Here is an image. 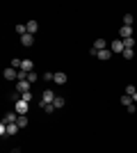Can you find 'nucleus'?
I'll return each mask as SVG.
<instances>
[{"label": "nucleus", "mask_w": 137, "mask_h": 153, "mask_svg": "<svg viewBox=\"0 0 137 153\" xmlns=\"http://www.w3.org/2000/svg\"><path fill=\"white\" fill-rule=\"evenodd\" d=\"M105 48H107V41H105V39H96V44L91 46V55H94V57H96L98 55V51H105Z\"/></svg>", "instance_id": "nucleus-2"}, {"label": "nucleus", "mask_w": 137, "mask_h": 153, "mask_svg": "<svg viewBox=\"0 0 137 153\" xmlns=\"http://www.w3.org/2000/svg\"><path fill=\"white\" fill-rule=\"evenodd\" d=\"M27 110H30V103L27 101H23V98H19V101L14 103V112H16V114H27Z\"/></svg>", "instance_id": "nucleus-1"}, {"label": "nucleus", "mask_w": 137, "mask_h": 153, "mask_svg": "<svg viewBox=\"0 0 137 153\" xmlns=\"http://www.w3.org/2000/svg\"><path fill=\"white\" fill-rule=\"evenodd\" d=\"M44 80H46V82H53V80H55V73L46 71V73H44Z\"/></svg>", "instance_id": "nucleus-20"}, {"label": "nucleus", "mask_w": 137, "mask_h": 153, "mask_svg": "<svg viewBox=\"0 0 137 153\" xmlns=\"http://www.w3.org/2000/svg\"><path fill=\"white\" fill-rule=\"evenodd\" d=\"M21 44H23V46H32L34 44V34H30V32L23 34V37H21Z\"/></svg>", "instance_id": "nucleus-9"}, {"label": "nucleus", "mask_w": 137, "mask_h": 153, "mask_svg": "<svg viewBox=\"0 0 137 153\" xmlns=\"http://www.w3.org/2000/svg\"><path fill=\"white\" fill-rule=\"evenodd\" d=\"M96 57L105 62V59H110V57H112V51H110V48H105V51H98V55H96Z\"/></svg>", "instance_id": "nucleus-10"}, {"label": "nucleus", "mask_w": 137, "mask_h": 153, "mask_svg": "<svg viewBox=\"0 0 137 153\" xmlns=\"http://www.w3.org/2000/svg\"><path fill=\"white\" fill-rule=\"evenodd\" d=\"M119 34H121V39H130V37H133V27H128V25H121Z\"/></svg>", "instance_id": "nucleus-8"}, {"label": "nucleus", "mask_w": 137, "mask_h": 153, "mask_svg": "<svg viewBox=\"0 0 137 153\" xmlns=\"http://www.w3.org/2000/svg\"><path fill=\"white\" fill-rule=\"evenodd\" d=\"M133 103H135V105H137V94H135V96H133Z\"/></svg>", "instance_id": "nucleus-29"}, {"label": "nucleus", "mask_w": 137, "mask_h": 153, "mask_svg": "<svg viewBox=\"0 0 137 153\" xmlns=\"http://www.w3.org/2000/svg\"><path fill=\"white\" fill-rule=\"evenodd\" d=\"M126 94H128V96H135V94H137L135 85H128V87H126Z\"/></svg>", "instance_id": "nucleus-22"}, {"label": "nucleus", "mask_w": 137, "mask_h": 153, "mask_svg": "<svg viewBox=\"0 0 137 153\" xmlns=\"http://www.w3.org/2000/svg\"><path fill=\"white\" fill-rule=\"evenodd\" d=\"M66 80H69V78H66V73H64V71H57V73H55V80H53V82H55V85H64Z\"/></svg>", "instance_id": "nucleus-7"}, {"label": "nucleus", "mask_w": 137, "mask_h": 153, "mask_svg": "<svg viewBox=\"0 0 137 153\" xmlns=\"http://www.w3.org/2000/svg\"><path fill=\"white\" fill-rule=\"evenodd\" d=\"M121 103H124L126 108H130V105H133V96H128V94H126V96H121Z\"/></svg>", "instance_id": "nucleus-17"}, {"label": "nucleus", "mask_w": 137, "mask_h": 153, "mask_svg": "<svg viewBox=\"0 0 137 153\" xmlns=\"http://www.w3.org/2000/svg\"><path fill=\"white\" fill-rule=\"evenodd\" d=\"M55 98H57V96H55V91H53V89H44V94H41V103L48 105V103H53Z\"/></svg>", "instance_id": "nucleus-3"}, {"label": "nucleus", "mask_w": 137, "mask_h": 153, "mask_svg": "<svg viewBox=\"0 0 137 153\" xmlns=\"http://www.w3.org/2000/svg\"><path fill=\"white\" fill-rule=\"evenodd\" d=\"M19 117L21 114H16V112H9V114H5V123H16V121H19Z\"/></svg>", "instance_id": "nucleus-11"}, {"label": "nucleus", "mask_w": 137, "mask_h": 153, "mask_svg": "<svg viewBox=\"0 0 137 153\" xmlns=\"http://www.w3.org/2000/svg\"><path fill=\"white\" fill-rule=\"evenodd\" d=\"M16 123H19V128H25V126H27V117H25V114L19 117V121H16Z\"/></svg>", "instance_id": "nucleus-19"}, {"label": "nucleus", "mask_w": 137, "mask_h": 153, "mask_svg": "<svg viewBox=\"0 0 137 153\" xmlns=\"http://www.w3.org/2000/svg\"><path fill=\"white\" fill-rule=\"evenodd\" d=\"M30 87H32V85L27 82V80H21V82H16V91H19L21 96L27 94V91H30Z\"/></svg>", "instance_id": "nucleus-4"}, {"label": "nucleus", "mask_w": 137, "mask_h": 153, "mask_svg": "<svg viewBox=\"0 0 137 153\" xmlns=\"http://www.w3.org/2000/svg\"><path fill=\"white\" fill-rule=\"evenodd\" d=\"M0 135H5V137H7V123L5 121L0 123Z\"/></svg>", "instance_id": "nucleus-26"}, {"label": "nucleus", "mask_w": 137, "mask_h": 153, "mask_svg": "<svg viewBox=\"0 0 137 153\" xmlns=\"http://www.w3.org/2000/svg\"><path fill=\"white\" fill-rule=\"evenodd\" d=\"M21 69L30 73V71H32V59H23V66H21Z\"/></svg>", "instance_id": "nucleus-16"}, {"label": "nucleus", "mask_w": 137, "mask_h": 153, "mask_svg": "<svg viewBox=\"0 0 137 153\" xmlns=\"http://www.w3.org/2000/svg\"><path fill=\"white\" fill-rule=\"evenodd\" d=\"M121 41H124V46H126V48H133V44H135V39H121Z\"/></svg>", "instance_id": "nucleus-23"}, {"label": "nucleus", "mask_w": 137, "mask_h": 153, "mask_svg": "<svg viewBox=\"0 0 137 153\" xmlns=\"http://www.w3.org/2000/svg\"><path fill=\"white\" fill-rule=\"evenodd\" d=\"M124 23H126L128 27L133 25V14H126V16H124Z\"/></svg>", "instance_id": "nucleus-24"}, {"label": "nucleus", "mask_w": 137, "mask_h": 153, "mask_svg": "<svg viewBox=\"0 0 137 153\" xmlns=\"http://www.w3.org/2000/svg\"><path fill=\"white\" fill-rule=\"evenodd\" d=\"M12 153H21V149H12Z\"/></svg>", "instance_id": "nucleus-28"}, {"label": "nucleus", "mask_w": 137, "mask_h": 153, "mask_svg": "<svg viewBox=\"0 0 137 153\" xmlns=\"http://www.w3.org/2000/svg\"><path fill=\"white\" fill-rule=\"evenodd\" d=\"M2 76H5L7 80H16V78H19V71L14 69V66H7V69L2 71Z\"/></svg>", "instance_id": "nucleus-5"}, {"label": "nucleus", "mask_w": 137, "mask_h": 153, "mask_svg": "<svg viewBox=\"0 0 137 153\" xmlns=\"http://www.w3.org/2000/svg\"><path fill=\"white\" fill-rule=\"evenodd\" d=\"M16 32H19L21 37H23V34H27V25H23V23H21V25H16Z\"/></svg>", "instance_id": "nucleus-18"}, {"label": "nucleus", "mask_w": 137, "mask_h": 153, "mask_svg": "<svg viewBox=\"0 0 137 153\" xmlns=\"http://www.w3.org/2000/svg\"><path fill=\"white\" fill-rule=\"evenodd\" d=\"M110 51H112V53H124V51H126L124 41H121V39H117V41H112V44H110Z\"/></svg>", "instance_id": "nucleus-6"}, {"label": "nucleus", "mask_w": 137, "mask_h": 153, "mask_svg": "<svg viewBox=\"0 0 137 153\" xmlns=\"http://www.w3.org/2000/svg\"><path fill=\"white\" fill-rule=\"evenodd\" d=\"M25 25H27V32H30V34H34V32L39 30V23H37V21H27Z\"/></svg>", "instance_id": "nucleus-12"}, {"label": "nucleus", "mask_w": 137, "mask_h": 153, "mask_svg": "<svg viewBox=\"0 0 137 153\" xmlns=\"http://www.w3.org/2000/svg\"><path fill=\"white\" fill-rule=\"evenodd\" d=\"M34 80H37V73H34V71H30V73H27V82L32 85V82H34Z\"/></svg>", "instance_id": "nucleus-25"}, {"label": "nucleus", "mask_w": 137, "mask_h": 153, "mask_svg": "<svg viewBox=\"0 0 137 153\" xmlns=\"http://www.w3.org/2000/svg\"><path fill=\"white\" fill-rule=\"evenodd\" d=\"M121 55H124L126 59H133V55H135V53H133V48H126V51L121 53Z\"/></svg>", "instance_id": "nucleus-21"}, {"label": "nucleus", "mask_w": 137, "mask_h": 153, "mask_svg": "<svg viewBox=\"0 0 137 153\" xmlns=\"http://www.w3.org/2000/svg\"><path fill=\"white\" fill-rule=\"evenodd\" d=\"M41 108H44L46 114H53V112H55V105H53V103H48V105H46V103H41Z\"/></svg>", "instance_id": "nucleus-14"}, {"label": "nucleus", "mask_w": 137, "mask_h": 153, "mask_svg": "<svg viewBox=\"0 0 137 153\" xmlns=\"http://www.w3.org/2000/svg\"><path fill=\"white\" fill-rule=\"evenodd\" d=\"M21 98H23V101H27V103H30V101H32V94L27 91V94H23V96H21Z\"/></svg>", "instance_id": "nucleus-27"}, {"label": "nucleus", "mask_w": 137, "mask_h": 153, "mask_svg": "<svg viewBox=\"0 0 137 153\" xmlns=\"http://www.w3.org/2000/svg\"><path fill=\"white\" fill-rule=\"evenodd\" d=\"M64 98H62V96H57V98H55V101H53V105H55V110H59V108H64Z\"/></svg>", "instance_id": "nucleus-15"}, {"label": "nucleus", "mask_w": 137, "mask_h": 153, "mask_svg": "<svg viewBox=\"0 0 137 153\" xmlns=\"http://www.w3.org/2000/svg\"><path fill=\"white\" fill-rule=\"evenodd\" d=\"M21 128H19V123H7V135H16Z\"/></svg>", "instance_id": "nucleus-13"}]
</instances>
